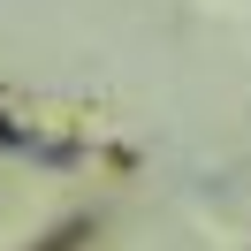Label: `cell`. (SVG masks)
I'll return each instance as SVG.
<instances>
[{
  "mask_svg": "<svg viewBox=\"0 0 251 251\" xmlns=\"http://www.w3.org/2000/svg\"><path fill=\"white\" fill-rule=\"evenodd\" d=\"M0 145H31V129H16L8 114H0Z\"/></svg>",
  "mask_w": 251,
  "mask_h": 251,
  "instance_id": "cell-2",
  "label": "cell"
},
{
  "mask_svg": "<svg viewBox=\"0 0 251 251\" xmlns=\"http://www.w3.org/2000/svg\"><path fill=\"white\" fill-rule=\"evenodd\" d=\"M92 236H99V228H92V213H69L61 228H46L31 251H92Z\"/></svg>",
  "mask_w": 251,
  "mask_h": 251,
  "instance_id": "cell-1",
  "label": "cell"
}]
</instances>
